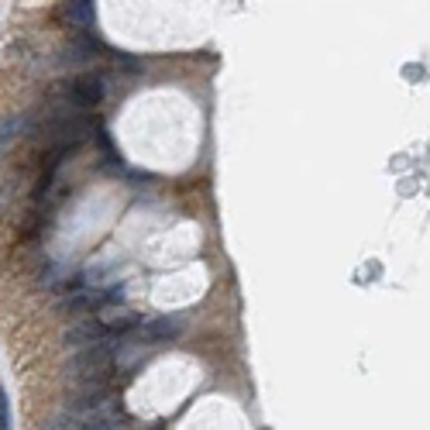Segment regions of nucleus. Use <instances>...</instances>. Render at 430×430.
<instances>
[{"label": "nucleus", "mask_w": 430, "mask_h": 430, "mask_svg": "<svg viewBox=\"0 0 430 430\" xmlns=\"http://www.w3.org/2000/svg\"><path fill=\"white\" fill-rule=\"evenodd\" d=\"M114 351H117L114 338L86 347V351H80V354L69 361V375L86 382V386H100V379L110 375V368H114Z\"/></svg>", "instance_id": "obj_1"}, {"label": "nucleus", "mask_w": 430, "mask_h": 430, "mask_svg": "<svg viewBox=\"0 0 430 430\" xmlns=\"http://www.w3.org/2000/svg\"><path fill=\"white\" fill-rule=\"evenodd\" d=\"M89 135H96V128H93V117H86V114H62L49 124V138L59 152L83 145Z\"/></svg>", "instance_id": "obj_2"}, {"label": "nucleus", "mask_w": 430, "mask_h": 430, "mask_svg": "<svg viewBox=\"0 0 430 430\" xmlns=\"http://www.w3.org/2000/svg\"><path fill=\"white\" fill-rule=\"evenodd\" d=\"M103 96H107V83H103V76H96V73H83V76H76L73 86H69V100H73L76 107H96Z\"/></svg>", "instance_id": "obj_3"}, {"label": "nucleus", "mask_w": 430, "mask_h": 430, "mask_svg": "<svg viewBox=\"0 0 430 430\" xmlns=\"http://www.w3.org/2000/svg\"><path fill=\"white\" fill-rule=\"evenodd\" d=\"M110 338V331H107V324L103 320H83V324H73L66 334H62V341L69 344V347H93V344L107 341Z\"/></svg>", "instance_id": "obj_4"}, {"label": "nucleus", "mask_w": 430, "mask_h": 430, "mask_svg": "<svg viewBox=\"0 0 430 430\" xmlns=\"http://www.w3.org/2000/svg\"><path fill=\"white\" fill-rule=\"evenodd\" d=\"M124 427V417H121V410L117 406H103V410H93V413H86L83 420L76 424V430H121Z\"/></svg>", "instance_id": "obj_5"}, {"label": "nucleus", "mask_w": 430, "mask_h": 430, "mask_svg": "<svg viewBox=\"0 0 430 430\" xmlns=\"http://www.w3.org/2000/svg\"><path fill=\"white\" fill-rule=\"evenodd\" d=\"M145 341H172L182 334V317H155L141 327Z\"/></svg>", "instance_id": "obj_6"}, {"label": "nucleus", "mask_w": 430, "mask_h": 430, "mask_svg": "<svg viewBox=\"0 0 430 430\" xmlns=\"http://www.w3.org/2000/svg\"><path fill=\"white\" fill-rule=\"evenodd\" d=\"M107 403H110V396H107V389H103V386H86L80 396H69V406H73V410H86V413L103 410Z\"/></svg>", "instance_id": "obj_7"}, {"label": "nucleus", "mask_w": 430, "mask_h": 430, "mask_svg": "<svg viewBox=\"0 0 430 430\" xmlns=\"http://www.w3.org/2000/svg\"><path fill=\"white\" fill-rule=\"evenodd\" d=\"M96 303H103V296H93V293H76V296H66L59 303V313H69V317H80L86 310H93Z\"/></svg>", "instance_id": "obj_8"}, {"label": "nucleus", "mask_w": 430, "mask_h": 430, "mask_svg": "<svg viewBox=\"0 0 430 430\" xmlns=\"http://www.w3.org/2000/svg\"><path fill=\"white\" fill-rule=\"evenodd\" d=\"M66 17L73 21V24H93L96 21V3H89V0H76V3H66Z\"/></svg>", "instance_id": "obj_9"}, {"label": "nucleus", "mask_w": 430, "mask_h": 430, "mask_svg": "<svg viewBox=\"0 0 430 430\" xmlns=\"http://www.w3.org/2000/svg\"><path fill=\"white\" fill-rule=\"evenodd\" d=\"M24 131H28V117H7V121H0V148H7Z\"/></svg>", "instance_id": "obj_10"}, {"label": "nucleus", "mask_w": 430, "mask_h": 430, "mask_svg": "<svg viewBox=\"0 0 430 430\" xmlns=\"http://www.w3.org/2000/svg\"><path fill=\"white\" fill-rule=\"evenodd\" d=\"M107 324V331H110V338H117V334H124V331H131V327H138L141 324V317L138 313H121V317H110V320H103Z\"/></svg>", "instance_id": "obj_11"}, {"label": "nucleus", "mask_w": 430, "mask_h": 430, "mask_svg": "<svg viewBox=\"0 0 430 430\" xmlns=\"http://www.w3.org/2000/svg\"><path fill=\"white\" fill-rule=\"evenodd\" d=\"M14 420H10V399H7V389L0 386V430H10Z\"/></svg>", "instance_id": "obj_12"}]
</instances>
